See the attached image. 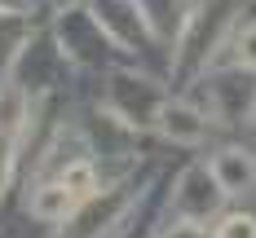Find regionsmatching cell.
Here are the masks:
<instances>
[{
	"mask_svg": "<svg viewBox=\"0 0 256 238\" xmlns=\"http://www.w3.org/2000/svg\"><path fill=\"white\" fill-rule=\"evenodd\" d=\"M154 119H159L164 137L177 141V146H199V141L208 137V115L194 110V106H186V102H164Z\"/></svg>",
	"mask_w": 256,
	"mask_h": 238,
	"instance_id": "2",
	"label": "cell"
},
{
	"mask_svg": "<svg viewBox=\"0 0 256 238\" xmlns=\"http://www.w3.org/2000/svg\"><path fill=\"white\" fill-rule=\"evenodd\" d=\"M212 238H256V216L252 212H230V216H221Z\"/></svg>",
	"mask_w": 256,
	"mask_h": 238,
	"instance_id": "7",
	"label": "cell"
},
{
	"mask_svg": "<svg viewBox=\"0 0 256 238\" xmlns=\"http://www.w3.org/2000/svg\"><path fill=\"white\" fill-rule=\"evenodd\" d=\"M159 238H212V234H208V225H199V221H177L172 230H164Z\"/></svg>",
	"mask_w": 256,
	"mask_h": 238,
	"instance_id": "9",
	"label": "cell"
},
{
	"mask_svg": "<svg viewBox=\"0 0 256 238\" xmlns=\"http://www.w3.org/2000/svg\"><path fill=\"white\" fill-rule=\"evenodd\" d=\"M58 181L66 185V194L76 199L80 208H84L88 199H98V194H102V181H98V163H93V159H71V163L58 172Z\"/></svg>",
	"mask_w": 256,
	"mask_h": 238,
	"instance_id": "5",
	"label": "cell"
},
{
	"mask_svg": "<svg viewBox=\"0 0 256 238\" xmlns=\"http://www.w3.org/2000/svg\"><path fill=\"white\" fill-rule=\"evenodd\" d=\"M234 57H238V66L256 71V22H243L238 40H234Z\"/></svg>",
	"mask_w": 256,
	"mask_h": 238,
	"instance_id": "8",
	"label": "cell"
},
{
	"mask_svg": "<svg viewBox=\"0 0 256 238\" xmlns=\"http://www.w3.org/2000/svg\"><path fill=\"white\" fill-rule=\"evenodd\" d=\"M26 208H31V216H40V221H71V216L80 212V203L66 194V185H62V181H44V185L31 190Z\"/></svg>",
	"mask_w": 256,
	"mask_h": 238,
	"instance_id": "4",
	"label": "cell"
},
{
	"mask_svg": "<svg viewBox=\"0 0 256 238\" xmlns=\"http://www.w3.org/2000/svg\"><path fill=\"white\" fill-rule=\"evenodd\" d=\"M18 9H26V0H0V13H18Z\"/></svg>",
	"mask_w": 256,
	"mask_h": 238,
	"instance_id": "10",
	"label": "cell"
},
{
	"mask_svg": "<svg viewBox=\"0 0 256 238\" xmlns=\"http://www.w3.org/2000/svg\"><path fill=\"white\" fill-rule=\"evenodd\" d=\"M216 203H221V185L212 181V172H208V168H190V172L181 177V185H177V212H186V216L194 221V216L212 212Z\"/></svg>",
	"mask_w": 256,
	"mask_h": 238,
	"instance_id": "3",
	"label": "cell"
},
{
	"mask_svg": "<svg viewBox=\"0 0 256 238\" xmlns=\"http://www.w3.org/2000/svg\"><path fill=\"white\" fill-rule=\"evenodd\" d=\"M208 172H212V181L221 185V194H248L256 185V155L238 150V146H226V150L212 155Z\"/></svg>",
	"mask_w": 256,
	"mask_h": 238,
	"instance_id": "1",
	"label": "cell"
},
{
	"mask_svg": "<svg viewBox=\"0 0 256 238\" xmlns=\"http://www.w3.org/2000/svg\"><path fill=\"white\" fill-rule=\"evenodd\" d=\"M22 119H26V93L14 84V79H4L0 84V141H18V132H22Z\"/></svg>",
	"mask_w": 256,
	"mask_h": 238,
	"instance_id": "6",
	"label": "cell"
}]
</instances>
